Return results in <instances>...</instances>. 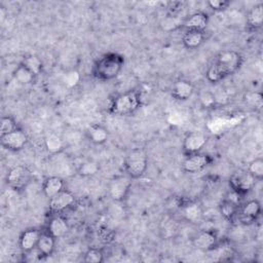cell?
Masks as SVG:
<instances>
[{
	"label": "cell",
	"mask_w": 263,
	"mask_h": 263,
	"mask_svg": "<svg viewBox=\"0 0 263 263\" xmlns=\"http://www.w3.org/2000/svg\"><path fill=\"white\" fill-rule=\"evenodd\" d=\"M205 34L204 31L197 30H185L182 36V44L187 49H196L204 41Z\"/></svg>",
	"instance_id": "cell-23"
},
{
	"label": "cell",
	"mask_w": 263,
	"mask_h": 263,
	"mask_svg": "<svg viewBox=\"0 0 263 263\" xmlns=\"http://www.w3.org/2000/svg\"><path fill=\"white\" fill-rule=\"evenodd\" d=\"M199 102L203 108H214L217 105V97L210 90H203L199 93Z\"/></svg>",
	"instance_id": "cell-34"
},
{
	"label": "cell",
	"mask_w": 263,
	"mask_h": 263,
	"mask_svg": "<svg viewBox=\"0 0 263 263\" xmlns=\"http://www.w3.org/2000/svg\"><path fill=\"white\" fill-rule=\"evenodd\" d=\"M206 142H208V138L204 134L200 132L188 133L183 139V143H182L183 153L186 156L199 153L202 150V148L205 146Z\"/></svg>",
	"instance_id": "cell-11"
},
{
	"label": "cell",
	"mask_w": 263,
	"mask_h": 263,
	"mask_svg": "<svg viewBox=\"0 0 263 263\" xmlns=\"http://www.w3.org/2000/svg\"><path fill=\"white\" fill-rule=\"evenodd\" d=\"M208 6L214 11H223L230 5V2L227 0H210L208 1Z\"/></svg>",
	"instance_id": "cell-35"
},
{
	"label": "cell",
	"mask_w": 263,
	"mask_h": 263,
	"mask_svg": "<svg viewBox=\"0 0 263 263\" xmlns=\"http://www.w3.org/2000/svg\"><path fill=\"white\" fill-rule=\"evenodd\" d=\"M243 101L251 108L260 111L263 106V96L260 91H248L243 96Z\"/></svg>",
	"instance_id": "cell-28"
},
{
	"label": "cell",
	"mask_w": 263,
	"mask_h": 263,
	"mask_svg": "<svg viewBox=\"0 0 263 263\" xmlns=\"http://www.w3.org/2000/svg\"><path fill=\"white\" fill-rule=\"evenodd\" d=\"M133 185V179L124 175H116L111 178L108 184V193L111 199L117 202L124 201L132 189Z\"/></svg>",
	"instance_id": "cell-5"
},
{
	"label": "cell",
	"mask_w": 263,
	"mask_h": 263,
	"mask_svg": "<svg viewBox=\"0 0 263 263\" xmlns=\"http://www.w3.org/2000/svg\"><path fill=\"white\" fill-rule=\"evenodd\" d=\"M142 105L141 93L133 89L115 96L109 105V113L116 116H128L134 114Z\"/></svg>",
	"instance_id": "cell-3"
},
{
	"label": "cell",
	"mask_w": 263,
	"mask_h": 263,
	"mask_svg": "<svg viewBox=\"0 0 263 263\" xmlns=\"http://www.w3.org/2000/svg\"><path fill=\"white\" fill-rule=\"evenodd\" d=\"M183 22L184 21H181V18L179 17L178 14H167L166 16H164L161 20L159 27L162 31L172 32V31L182 28Z\"/></svg>",
	"instance_id": "cell-27"
},
{
	"label": "cell",
	"mask_w": 263,
	"mask_h": 263,
	"mask_svg": "<svg viewBox=\"0 0 263 263\" xmlns=\"http://www.w3.org/2000/svg\"><path fill=\"white\" fill-rule=\"evenodd\" d=\"M148 167V155L142 148L130 150L123 161L124 173L133 180L143 177Z\"/></svg>",
	"instance_id": "cell-4"
},
{
	"label": "cell",
	"mask_w": 263,
	"mask_h": 263,
	"mask_svg": "<svg viewBox=\"0 0 263 263\" xmlns=\"http://www.w3.org/2000/svg\"><path fill=\"white\" fill-rule=\"evenodd\" d=\"M256 182L257 181L247 170H239L233 173L229 178L230 190L234 191L240 196L251 192L254 189Z\"/></svg>",
	"instance_id": "cell-6"
},
{
	"label": "cell",
	"mask_w": 263,
	"mask_h": 263,
	"mask_svg": "<svg viewBox=\"0 0 263 263\" xmlns=\"http://www.w3.org/2000/svg\"><path fill=\"white\" fill-rule=\"evenodd\" d=\"M31 172L26 165L12 166L6 175V184L14 191L24 190L31 182Z\"/></svg>",
	"instance_id": "cell-7"
},
{
	"label": "cell",
	"mask_w": 263,
	"mask_h": 263,
	"mask_svg": "<svg viewBox=\"0 0 263 263\" xmlns=\"http://www.w3.org/2000/svg\"><path fill=\"white\" fill-rule=\"evenodd\" d=\"M172 97L177 101H187L194 93V85L186 79H178L172 86Z\"/></svg>",
	"instance_id": "cell-17"
},
{
	"label": "cell",
	"mask_w": 263,
	"mask_h": 263,
	"mask_svg": "<svg viewBox=\"0 0 263 263\" xmlns=\"http://www.w3.org/2000/svg\"><path fill=\"white\" fill-rule=\"evenodd\" d=\"M65 189V182L58 176H51L44 180L42 184V191L45 197L50 199L62 190Z\"/></svg>",
	"instance_id": "cell-24"
},
{
	"label": "cell",
	"mask_w": 263,
	"mask_h": 263,
	"mask_svg": "<svg viewBox=\"0 0 263 263\" xmlns=\"http://www.w3.org/2000/svg\"><path fill=\"white\" fill-rule=\"evenodd\" d=\"M85 136L90 143L95 145H103L109 139V132L104 125L95 123L85 129Z\"/></svg>",
	"instance_id": "cell-21"
},
{
	"label": "cell",
	"mask_w": 263,
	"mask_h": 263,
	"mask_svg": "<svg viewBox=\"0 0 263 263\" xmlns=\"http://www.w3.org/2000/svg\"><path fill=\"white\" fill-rule=\"evenodd\" d=\"M41 232L37 228H29L23 231L18 238V247L23 253L28 254L36 250Z\"/></svg>",
	"instance_id": "cell-15"
},
{
	"label": "cell",
	"mask_w": 263,
	"mask_h": 263,
	"mask_svg": "<svg viewBox=\"0 0 263 263\" xmlns=\"http://www.w3.org/2000/svg\"><path fill=\"white\" fill-rule=\"evenodd\" d=\"M240 197L241 196L239 194L230 190L225 198L221 201L219 209L225 220L232 222L237 217L238 209L240 206Z\"/></svg>",
	"instance_id": "cell-12"
},
{
	"label": "cell",
	"mask_w": 263,
	"mask_h": 263,
	"mask_svg": "<svg viewBox=\"0 0 263 263\" xmlns=\"http://www.w3.org/2000/svg\"><path fill=\"white\" fill-rule=\"evenodd\" d=\"M243 63V57L236 50L221 51L209 66L205 77L212 83H217L237 72Z\"/></svg>",
	"instance_id": "cell-1"
},
{
	"label": "cell",
	"mask_w": 263,
	"mask_h": 263,
	"mask_svg": "<svg viewBox=\"0 0 263 263\" xmlns=\"http://www.w3.org/2000/svg\"><path fill=\"white\" fill-rule=\"evenodd\" d=\"M192 245L197 250L209 252L218 245L217 232L215 230L200 231L193 237Z\"/></svg>",
	"instance_id": "cell-14"
},
{
	"label": "cell",
	"mask_w": 263,
	"mask_h": 263,
	"mask_svg": "<svg viewBox=\"0 0 263 263\" xmlns=\"http://www.w3.org/2000/svg\"><path fill=\"white\" fill-rule=\"evenodd\" d=\"M247 28L250 32H256L261 29L263 24V4L258 3L253 6L246 17Z\"/></svg>",
	"instance_id": "cell-22"
},
{
	"label": "cell",
	"mask_w": 263,
	"mask_h": 263,
	"mask_svg": "<svg viewBox=\"0 0 263 263\" xmlns=\"http://www.w3.org/2000/svg\"><path fill=\"white\" fill-rule=\"evenodd\" d=\"M23 66H25L28 70H30L35 76H38L42 73L43 71V63L41 61V59L33 53L30 54H26L22 62L20 63Z\"/></svg>",
	"instance_id": "cell-25"
},
{
	"label": "cell",
	"mask_w": 263,
	"mask_h": 263,
	"mask_svg": "<svg viewBox=\"0 0 263 263\" xmlns=\"http://www.w3.org/2000/svg\"><path fill=\"white\" fill-rule=\"evenodd\" d=\"M68 222L61 214H55L51 216V218L48 221L46 231H48L55 238H60L64 236L68 232Z\"/></svg>",
	"instance_id": "cell-20"
},
{
	"label": "cell",
	"mask_w": 263,
	"mask_h": 263,
	"mask_svg": "<svg viewBox=\"0 0 263 263\" xmlns=\"http://www.w3.org/2000/svg\"><path fill=\"white\" fill-rule=\"evenodd\" d=\"M28 135L21 128H16L6 135L0 136L1 146L11 152H18L25 148L28 143Z\"/></svg>",
	"instance_id": "cell-8"
},
{
	"label": "cell",
	"mask_w": 263,
	"mask_h": 263,
	"mask_svg": "<svg viewBox=\"0 0 263 263\" xmlns=\"http://www.w3.org/2000/svg\"><path fill=\"white\" fill-rule=\"evenodd\" d=\"M16 128H18V125L13 117H11L9 115L2 116L1 123H0V136L6 135Z\"/></svg>",
	"instance_id": "cell-33"
},
{
	"label": "cell",
	"mask_w": 263,
	"mask_h": 263,
	"mask_svg": "<svg viewBox=\"0 0 263 263\" xmlns=\"http://www.w3.org/2000/svg\"><path fill=\"white\" fill-rule=\"evenodd\" d=\"M124 66V58L117 52H107L100 57L92 67V76L100 81L116 78Z\"/></svg>",
	"instance_id": "cell-2"
},
{
	"label": "cell",
	"mask_w": 263,
	"mask_h": 263,
	"mask_svg": "<svg viewBox=\"0 0 263 263\" xmlns=\"http://www.w3.org/2000/svg\"><path fill=\"white\" fill-rule=\"evenodd\" d=\"M183 218L191 224H199L203 220V210L197 201H187L181 209Z\"/></svg>",
	"instance_id": "cell-16"
},
{
	"label": "cell",
	"mask_w": 263,
	"mask_h": 263,
	"mask_svg": "<svg viewBox=\"0 0 263 263\" xmlns=\"http://www.w3.org/2000/svg\"><path fill=\"white\" fill-rule=\"evenodd\" d=\"M209 24V15L203 11H196L187 16L182 25L185 30L204 31Z\"/></svg>",
	"instance_id": "cell-18"
},
{
	"label": "cell",
	"mask_w": 263,
	"mask_h": 263,
	"mask_svg": "<svg viewBox=\"0 0 263 263\" xmlns=\"http://www.w3.org/2000/svg\"><path fill=\"white\" fill-rule=\"evenodd\" d=\"M99 170L100 166L96 161H85L78 167V174L82 177H89L96 175Z\"/></svg>",
	"instance_id": "cell-32"
},
{
	"label": "cell",
	"mask_w": 263,
	"mask_h": 263,
	"mask_svg": "<svg viewBox=\"0 0 263 263\" xmlns=\"http://www.w3.org/2000/svg\"><path fill=\"white\" fill-rule=\"evenodd\" d=\"M104 252L99 248H89L83 255L85 263H102L104 261Z\"/></svg>",
	"instance_id": "cell-30"
},
{
	"label": "cell",
	"mask_w": 263,
	"mask_h": 263,
	"mask_svg": "<svg viewBox=\"0 0 263 263\" xmlns=\"http://www.w3.org/2000/svg\"><path fill=\"white\" fill-rule=\"evenodd\" d=\"M187 201L184 199V197L182 196H176L173 195L171 197L167 198L166 202H165V209L167 210L168 213H175L178 211H181V209L183 208V205L186 203Z\"/></svg>",
	"instance_id": "cell-31"
},
{
	"label": "cell",
	"mask_w": 263,
	"mask_h": 263,
	"mask_svg": "<svg viewBox=\"0 0 263 263\" xmlns=\"http://www.w3.org/2000/svg\"><path fill=\"white\" fill-rule=\"evenodd\" d=\"M261 215V204L257 199H251L239 206L237 218L238 221L246 226L256 223Z\"/></svg>",
	"instance_id": "cell-9"
},
{
	"label": "cell",
	"mask_w": 263,
	"mask_h": 263,
	"mask_svg": "<svg viewBox=\"0 0 263 263\" xmlns=\"http://www.w3.org/2000/svg\"><path fill=\"white\" fill-rule=\"evenodd\" d=\"M46 146L48 149L50 150H53V151H58L59 148L62 147V143H61V140L55 137V136H50L47 140H46Z\"/></svg>",
	"instance_id": "cell-36"
},
{
	"label": "cell",
	"mask_w": 263,
	"mask_h": 263,
	"mask_svg": "<svg viewBox=\"0 0 263 263\" xmlns=\"http://www.w3.org/2000/svg\"><path fill=\"white\" fill-rule=\"evenodd\" d=\"M74 203H75V195L71 191L64 189L49 199L48 208H49V212L52 215H55V214H61L65 212L66 210L74 205Z\"/></svg>",
	"instance_id": "cell-13"
},
{
	"label": "cell",
	"mask_w": 263,
	"mask_h": 263,
	"mask_svg": "<svg viewBox=\"0 0 263 263\" xmlns=\"http://www.w3.org/2000/svg\"><path fill=\"white\" fill-rule=\"evenodd\" d=\"M12 75H13V78L16 80V82H18L20 84H24V85L34 83V81L36 80V77H37L22 64H20L14 69Z\"/></svg>",
	"instance_id": "cell-26"
},
{
	"label": "cell",
	"mask_w": 263,
	"mask_h": 263,
	"mask_svg": "<svg viewBox=\"0 0 263 263\" xmlns=\"http://www.w3.org/2000/svg\"><path fill=\"white\" fill-rule=\"evenodd\" d=\"M247 171L254 177L256 181H261L263 179V159L260 157L253 159L249 163Z\"/></svg>",
	"instance_id": "cell-29"
},
{
	"label": "cell",
	"mask_w": 263,
	"mask_h": 263,
	"mask_svg": "<svg viewBox=\"0 0 263 263\" xmlns=\"http://www.w3.org/2000/svg\"><path fill=\"white\" fill-rule=\"evenodd\" d=\"M214 161L213 157L206 153H195L189 156H186L183 161L182 168L185 173L188 174H197L203 171L206 166L212 164Z\"/></svg>",
	"instance_id": "cell-10"
},
{
	"label": "cell",
	"mask_w": 263,
	"mask_h": 263,
	"mask_svg": "<svg viewBox=\"0 0 263 263\" xmlns=\"http://www.w3.org/2000/svg\"><path fill=\"white\" fill-rule=\"evenodd\" d=\"M55 241H57V238L52 236L48 231L46 230L42 231L36 247L38 256L43 258L51 256L55 249Z\"/></svg>",
	"instance_id": "cell-19"
}]
</instances>
